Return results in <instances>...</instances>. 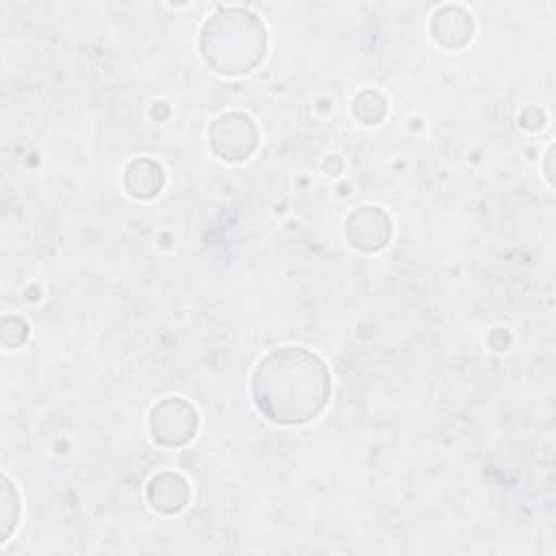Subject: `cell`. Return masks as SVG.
<instances>
[{"instance_id":"obj_1","label":"cell","mask_w":556,"mask_h":556,"mask_svg":"<svg viewBox=\"0 0 556 556\" xmlns=\"http://www.w3.org/2000/svg\"><path fill=\"white\" fill-rule=\"evenodd\" d=\"M252 397L274 424H306L324 410L330 397L328 367L306 348L271 350L254 369Z\"/></svg>"},{"instance_id":"obj_2","label":"cell","mask_w":556,"mask_h":556,"mask_svg":"<svg viewBox=\"0 0 556 556\" xmlns=\"http://www.w3.org/2000/svg\"><path fill=\"white\" fill-rule=\"evenodd\" d=\"M265 26L243 9H219L200 33V52L219 74H245L265 54Z\"/></svg>"},{"instance_id":"obj_3","label":"cell","mask_w":556,"mask_h":556,"mask_svg":"<svg viewBox=\"0 0 556 556\" xmlns=\"http://www.w3.org/2000/svg\"><path fill=\"white\" fill-rule=\"evenodd\" d=\"M195 430L198 413L182 397H165L150 413V432L163 445H185L193 439Z\"/></svg>"},{"instance_id":"obj_4","label":"cell","mask_w":556,"mask_h":556,"mask_svg":"<svg viewBox=\"0 0 556 556\" xmlns=\"http://www.w3.org/2000/svg\"><path fill=\"white\" fill-rule=\"evenodd\" d=\"M256 126L243 113H224L219 115L208 132V141L213 152L222 161H243L256 148Z\"/></svg>"},{"instance_id":"obj_5","label":"cell","mask_w":556,"mask_h":556,"mask_svg":"<svg viewBox=\"0 0 556 556\" xmlns=\"http://www.w3.org/2000/svg\"><path fill=\"white\" fill-rule=\"evenodd\" d=\"M345 237L361 252H378L391 237V219L378 206H358L345 219Z\"/></svg>"},{"instance_id":"obj_6","label":"cell","mask_w":556,"mask_h":556,"mask_svg":"<svg viewBox=\"0 0 556 556\" xmlns=\"http://www.w3.org/2000/svg\"><path fill=\"white\" fill-rule=\"evenodd\" d=\"M473 33L471 15L460 7H443L432 17V37L443 48H463Z\"/></svg>"},{"instance_id":"obj_7","label":"cell","mask_w":556,"mask_h":556,"mask_svg":"<svg viewBox=\"0 0 556 556\" xmlns=\"http://www.w3.org/2000/svg\"><path fill=\"white\" fill-rule=\"evenodd\" d=\"M189 497L187 480L174 471H163L154 476L148 484V502L159 513H178L185 508Z\"/></svg>"},{"instance_id":"obj_8","label":"cell","mask_w":556,"mask_h":556,"mask_svg":"<svg viewBox=\"0 0 556 556\" xmlns=\"http://www.w3.org/2000/svg\"><path fill=\"white\" fill-rule=\"evenodd\" d=\"M124 185L128 193L139 200L154 198L163 187V169L152 159H135L126 167Z\"/></svg>"},{"instance_id":"obj_9","label":"cell","mask_w":556,"mask_h":556,"mask_svg":"<svg viewBox=\"0 0 556 556\" xmlns=\"http://www.w3.org/2000/svg\"><path fill=\"white\" fill-rule=\"evenodd\" d=\"M356 102L367 104V113L361 119L363 124H378L384 117L387 104H384V98H380L376 91H361L356 96Z\"/></svg>"},{"instance_id":"obj_10","label":"cell","mask_w":556,"mask_h":556,"mask_svg":"<svg viewBox=\"0 0 556 556\" xmlns=\"http://www.w3.org/2000/svg\"><path fill=\"white\" fill-rule=\"evenodd\" d=\"M17 495L13 493L9 480L4 478V489H2V523H4V532L2 536L7 539L11 534V523L17 519V513H11L13 508H17Z\"/></svg>"}]
</instances>
